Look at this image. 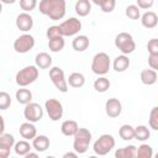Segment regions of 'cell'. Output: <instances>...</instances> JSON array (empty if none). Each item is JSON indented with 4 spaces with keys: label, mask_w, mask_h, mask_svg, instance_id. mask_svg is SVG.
I'll return each mask as SVG.
<instances>
[{
    "label": "cell",
    "mask_w": 158,
    "mask_h": 158,
    "mask_svg": "<svg viewBox=\"0 0 158 158\" xmlns=\"http://www.w3.org/2000/svg\"><path fill=\"white\" fill-rule=\"evenodd\" d=\"M38 9L42 15L48 16L53 21H58L65 16L67 2L65 0H41Z\"/></svg>",
    "instance_id": "cell-1"
},
{
    "label": "cell",
    "mask_w": 158,
    "mask_h": 158,
    "mask_svg": "<svg viewBox=\"0 0 158 158\" xmlns=\"http://www.w3.org/2000/svg\"><path fill=\"white\" fill-rule=\"evenodd\" d=\"M38 69L40 68L36 64L35 65H26L25 68L20 69L16 73V77H15L16 84L19 86H27V85L35 83L38 79V75H40Z\"/></svg>",
    "instance_id": "cell-2"
},
{
    "label": "cell",
    "mask_w": 158,
    "mask_h": 158,
    "mask_svg": "<svg viewBox=\"0 0 158 158\" xmlns=\"http://www.w3.org/2000/svg\"><path fill=\"white\" fill-rule=\"evenodd\" d=\"M93 135L88 128L79 127L78 132L74 135V141H73V149L78 154H84L91 143Z\"/></svg>",
    "instance_id": "cell-3"
},
{
    "label": "cell",
    "mask_w": 158,
    "mask_h": 158,
    "mask_svg": "<svg viewBox=\"0 0 158 158\" xmlns=\"http://www.w3.org/2000/svg\"><path fill=\"white\" fill-rule=\"evenodd\" d=\"M115 138L110 133H104L101 135L93 144V151L98 156H106L109 154L114 148H115Z\"/></svg>",
    "instance_id": "cell-4"
},
{
    "label": "cell",
    "mask_w": 158,
    "mask_h": 158,
    "mask_svg": "<svg viewBox=\"0 0 158 158\" xmlns=\"http://www.w3.org/2000/svg\"><path fill=\"white\" fill-rule=\"evenodd\" d=\"M111 67V60L107 53L99 52L93 57L91 60V70L96 75H105L109 73Z\"/></svg>",
    "instance_id": "cell-5"
},
{
    "label": "cell",
    "mask_w": 158,
    "mask_h": 158,
    "mask_svg": "<svg viewBox=\"0 0 158 158\" xmlns=\"http://www.w3.org/2000/svg\"><path fill=\"white\" fill-rule=\"evenodd\" d=\"M115 47L122 54H131L136 49V42L131 33L128 32H120L115 37Z\"/></svg>",
    "instance_id": "cell-6"
},
{
    "label": "cell",
    "mask_w": 158,
    "mask_h": 158,
    "mask_svg": "<svg viewBox=\"0 0 158 158\" xmlns=\"http://www.w3.org/2000/svg\"><path fill=\"white\" fill-rule=\"evenodd\" d=\"M49 79L52 84L60 91V93H67L68 91V80L65 79L64 72L59 67H52L49 69Z\"/></svg>",
    "instance_id": "cell-7"
},
{
    "label": "cell",
    "mask_w": 158,
    "mask_h": 158,
    "mask_svg": "<svg viewBox=\"0 0 158 158\" xmlns=\"http://www.w3.org/2000/svg\"><path fill=\"white\" fill-rule=\"evenodd\" d=\"M59 28H60V33L63 37L75 36L81 30V21L77 17H69L59 25Z\"/></svg>",
    "instance_id": "cell-8"
},
{
    "label": "cell",
    "mask_w": 158,
    "mask_h": 158,
    "mask_svg": "<svg viewBox=\"0 0 158 158\" xmlns=\"http://www.w3.org/2000/svg\"><path fill=\"white\" fill-rule=\"evenodd\" d=\"M35 47V37L27 32H25L23 35L19 36L15 41H14V49L17 53H27L30 52L32 48Z\"/></svg>",
    "instance_id": "cell-9"
},
{
    "label": "cell",
    "mask_w": 158,
    "mask_h": 158,
    "mask_svg": "<svg viewBox=\"0 0 158 158\" xmlns=\"http://www.w3.org/2000/svg\"><path fill=\"white\" fill-rule=\"evenodd\" d=\"M44 109L47 111V115H48L49 120H52L54 122L59 121L63 117L64 109H63L62 102L59 100H57V99H48V100H46Z\"/></svg>",
    "instance_id": "cell-10"
},
{
    "label": "cell",
    "mask_w": 158,
    "mask_h": 158,
    "mask_svg": "<svg viewBox=\"0 0 158 158\" xmlns=\"http://www.w3.org/2000/svg\"><path fill=\"white\" fill-rule=\"evenodd\" d=\"M23 117L30 122H38L43 117V109L37 102H28L23 109Z\"/></svg>",
    "instance_id": "cell-11"
},
{
    "label": "cell",
    "mask_w": 158,
    "mask_h": 158,
    "mask_svg": "<svg viewBox=\"0 0 158 158\" xmlns=\"http://www.w3.org/2000/svg\"><path fill=\"white\" fill-rule=\"evenodd\" d=\"M15 137L11 133H1L0 135V158H7L10 156L11 149L15 147Z\"/></svg>",
    "instance_id": "cell-12"
},
{
    "label": "cell",
    "mask_w": 158,
    "mask_h": 158,
    "mask_svg": "<svg viewBox=\"0 0 158 158\" xmlns=\"http://www.w3.org/2000/svg\"><path fill=\"white\" fill-rule=\"evenodd\" d=\"M105 112L109 117L116 118L122 112V104L117 98H110L105 102Z\"/></svg>",
    "instance_id": "cell-13"
},
{
    "label": "cell",
    "mask_w": 158,
    "mask_h": 158,
    "mask_svg": "<svg viewBox=\"0 0 158 158\" xmlns=\"http://www.w3.org/2000/svg\"><path fill=\"white\" fill-rule=\"evenodd\" d=\"M15 23H16V27H17L20 31H22V32H28V31L32 30V27H33V17H32L28 12H25V11H23V12H21V14L17 15Z\"/></svg>",
    "instance_id": "cell-14"
},
{
    "label": "cell",
    "mask_w": 158,
    "mask_h": 158,
    "mask_svg": "<svg viewBox=\"0 0 158 158\" xmlns=\"http://www.w3.org/2000/svg\"><path fill=\"white\" fill-rule=\"evenodd\" d=\"M19 132H20V136L22 138L27 139V141L33 139L37 136V128L33 125V122H30V121H26V122L21 123L20 128H19Z\"/></svg>",
    "instance_id": "cell-15"
},
{
    "label": "cell",
    "mask_w": 158,
    "mask_h": 158,
    "mask_svg": "<svg viewBox=\"0 0 158 158\" xmlns=\"http://www.w3.org/2000/svg\"><path fill=\"white\" fill-rule=\"evenodd\" d=\"M51 146V141L47 136L44 135H37L33 139H32V147L36 152L38 153H42V152H46Z\"/></svg>",
    "instance_id": "cell-16"
},
{
    "label": "cell",
    "mask_w": 158,
    "mask_h": 158,
    "mask_svg": "<svg viewBox=\"0 0 158 158\" xmlns=\"http://www.w3.org/2000/svg\"><path fill=\"white\" fill-rule=\"evenodd\" d=\"M78 130H79V125L74 120H65L60 125V132L67 137H74Z\"/></svg>",
    "instance_id": "cell-17"
},
{
    "label": "cell",
    "mask_w": 158,
    "mask_h": 158,
    "mask_svg": "<svg viewBox=\"0 0 158 158\" xmlns=\"http://www.w3.org/2000/svg\"><path fill=\"white\" fill-rule=\"evenodd\" d=\"M141 23L143 27L151 30L154 28L158 25V16L154 11H146L142 16H141Z\"/></svg>",
    "instance_id": "cell-18"
},
{
    "label": "cell",
    "mask_w": 158,
    "mask_h": 158,
    "mask_svg": "<svg viewBox=\"0 0 158 158\" xmlns=\"http://www.w3.org/2000/svg\"><path fill=\"white\" fill-rule=\"evenodd\" d=\"M130 59H128V57H127V54H120V56H117L115 59H114V62H112V68H114V70L115 72H117V73H122V72H125V70H127L128 69V67H130Z\"/></svg>",
    "instance_id": "cell-19"
},
{
    "label": "cell",
    "mask_w": 158,
    "mask_h": 158,
    "mask_svg": "<svg viewBox=\"0 0 158 158\" xmlns=\"http://www.w3.org/2000/svg\"><path fill=\"white\" fill-rule=\"evenodd\" d=\"M90 44V40L88 36L85 35H79V36H75L74 40L72 41V47L74 51L77 52H84Z\"/></svg>",
    "instance_id": "cell-20"
},
{
    "label": "cell",
    "mask_w": 158,
    "mask_h": 158,
    "mask_svg": "<svg viewBox=\"0 0 158 158\" xmlns=\"http://www.w3.org/2000/svg\"><path fill=\"white\" fill-rule=\"evenodd\" d=\"M141 81L144 85H153L158 81V75H157V70L149 68V69H143L141 72Z\"/></svg>",
    "instance_id": "cell-21"
},
{
    "label": "cell",
    "mask_w": 158,
    "mask_h": 158,
    "mask_svg": "<svg viewBox=\"0 0 158 158\" xmlns=\"http://www.w3.org/2000/svg\"><path fill=\"white\" fill-rule=\"evenodd\" d=\"M116 158H135L137 157V147L133 144H128L122 148H117L115 151Z\"/></svg>",
    "instance_id": "cell-22"
},
{
    "label": "cell",
    "mask_w": 158,
    "mask_h": 158,
    "mask_svg": "<svg viewBox=\"0 0 158 158\" xmlns=\"http://www.w3.org/2000/svg\"><path fill=\"white\" fill-rule=\"evenodd\" d=\"M35 64L40 69H48L52 67V57L46 52H40L35 57Z\"/></svg>",
    "instance_id": "cell-23"
},
{
    "label": "cell",
    "mask_w": 158,
    "mask_h": 158,
    "mask_svg": "<svg viewBox=\"0 0 158 158\" xmlns=\"http://www.w3.org/2000/svg\"><path fill=\"white\" fill-rule=\"evenodd\" d=\"M15 98L19 104L27 105L28 102L32 101V93H31V90L26 89V86H20V89H17V91L15 94Z\"/></svg>",
    "instance_id": "cell-24"
},
{
    "label": "cell",
    "mask_w": 158,
    "mask_h": 158,
    "mask_svg": "<svg viewBox=\"0 0 158 158\" xmlns=\"http://www.w3.org/2000/svg\"><path fill=\"white\" fill-rule=\"evenodd\" d=\"M74 10L77 12V15H79L80 17H85L90 14L91 11V2L90 0H78L75 2Z\"/></svg>",
    "instance_id": "cell-25"
},
{
    "label": "cell",
    "mask_w": 158,
    "mask_h": 158,
    "mask_svg": "<svg viewBox=\"0 0 158 158\" xmlns=\"http://www.w3.org/2000/svg\"><path fill=\"white\" fill-rule=\"evenodd\" d=\"M64 46H65V41H64L63 36H57V37H53V38L48 40V48L53 53L60 52L64 48Z\"/></svg>",
    "instance_id": "cell-26"
},
{
    "label": "cell",
    "mask_w": 158,
    "mask_h": 158,
    "mask_svg": "<svg viewBox=\"0 0 158 158\" xmlns=\"http://www.w3.org/2000/svg\"><path fill=\"white\" fill-rule=\"evenodd\" d=\"M67 80H68L69 86L75 88V89H79V88L84 86V84H85V77H84V74H81L79 72L72 73Z\"/></svg>",
    "instance_id": "cell-27"
},
{
    "label": "cell",
    "mask_w": 158,
    "mask_h": 158,
    "mask_svg": "<svg viewBox=\"0 0 158 158\" xmlns=\"http://www.w3.org/2000/svg\"><path fill=\"white\" fill-rule=\"evenodd\" d=\"M33 147L30 144V142L27 139H21V141H17L15 143V147H14V152L17 154V156H21V157H25L28 152H31Z\"/></svg>",
    "instance_id": "cell-28"
},
{
    "label": "cell",
    "mask_w": 158,
    "mask_h": 158,
    "mask_svg": "<svg viewBox=\"0 0 158 158\" xmlns=\"http://www.w3.org/2000/svg\"><path fill=\"white\" fill-rule=\"evenodd\" d=\"M118 136L123 139V141H131L135 138V127L125 123L118 128Z\"/></svg>",
    "instance_id": "cell-29"
},
{
    "label": "cell",
    "mask_w": 158,
    "mask_h": 158,
    "mask_svg": "<svg viewBox=\"0 0 158 158\" xmlns=\"http://www.w3.org/2000/svg\"><path fill=\"white\" fill-rule=\"evenodd\" d=\"M151 137V131L144 125H138L135 127V138L139 142H144Z\"/></svg>",
    "instance_id": "cell-30"
},
{
    "label": "cell",
    "mask_w": 158,
    "mask_h": 158,
    "mask_svg": "<svg viewBox=\"0 0 158 158\" xmlns=\"http://www.w3.org/2000/svg\"><path fill=\"white\" fill-rule=\"evenodd\" d=\"M110 85H111L110 80L106 77H104V75H99V78L95 79V81H94V89L98 93H105V91H107L109 88H110Z\"/></svg>",
    "instance_id": "cell-31"
},
{
    "label": "cell",
    "mask_w": 158,
    "mask_h": 158,
    "mask_svg": "<svg viewBox=\"0 0 158 158\" xmlns=\"http://www.w3.org/2000/svg\"><path fill=\"white\" fill-rule=\"evenodd\" d=\"M153 157V148L147 144L142 143L137 147V158H152Z\"/></svg>",
    "instance_id": "cell-32"
},
{
    "label": "cell",
    "mask_w": 158,
    "mask_h": 158,
    "mask_svg": "<svg viewBox=\"0 0 158 158\" xmlns=\"http://www.w3.org/2000/svg\"><path fill=\"white\" fill-rule=\"evenodd\" d=\"M125 15L131 20H138L141 19V9L137 5H128L126 6Z\"/></svg>",
    "instance_id": "cell-33"
},
{
    "label": "cell",
    "mask_w": 158,
    "mask_h": 158,
    "mask_svg": "<svg viewBox=\"0 0 158 158\" xmlns=\"http://www.w3.org/2000/svg\"><path fill=\"white\" fill-rule=\"evenodd\" d=\"M148 123L149 127L154 131H158V106H154L149 111V117H148Z\"/></svg>",
    "instance_id": "cell-34"
},
{
    "label": "cell",
    "mask_w": 158,
    "mask_h": 158,
    "mask_svg": "<svg viewBox=\"0 0 158 158\" xmlns=\"http://www.w3.org/2000/svg\"><path fill=\"white\" fill-rule=\"evenodd\" d=\"M11 105V96L6 91L0 93V110H6Z\"/></svg>",
    "instance_id": "cell-35"
},
{
    "label": "cell",
    "mask_w": 158,
    "mask_h": 158,
    "mask_svg": "<svg viewBox=\"0 0 158 158\" xmlns=\"http://www.w3.org/2000/svg\"><path fill=\"white\" fill-rule=\"evenodd\" d=\"M116 7V0H104L101 4H100V9L102 12L105 14H110L115 10Z\"/></svg>",
    "instance_id": "cell-36"
},
{
    "label": "cell",
    "mask_w": 158,
    "mask_h": 158,
    "mask_svg": "<svg viewBox=\"0 0 158 158\" xmlns=\"http://www.w3.org/2000/svg\"><path fill=\"white\" fill-rule=\"evenodd\" d=\"M37 6V0H20V7L25 12H31Z\"/></svg>",
    "instance_id": "cell-37"
},
{
    "label": "cell",
    "mask_w": 158,
    "mask_h": 158,
    "mask_svg": "<svg viewBox=\"0 0 158 158\" xmlns=\"http://www.w3.org/2000/svg\"><path fill=\"white\" fill-rule=\"evenodd\" d=\"M46 36H47L48 40H49V38H53V37H57V36H62L59 25H58V26H49V27L47 28Z\"/></svg>",
    "instance_id": "cell-38"
},
{
    "label": "cell",
    "mask_w": 158,
    "mask_h": 158,
    "mask_svg": "<svg viewBox=\"0 0 158 158\" xmlns=\"http://www.w3.org/2000/svg\"><path fill=\"white\" fill-rule=\"evenodd\" d=\"M147 51L149 54L158 53V38H152L147 43Z\"/></svg>",
    "instance_id": "cell-39"
},
{
    "label": "cell",
    "mask_w": 158,
    "mask_h": 158,
    "mask_svg": "<svg viewBox=\"0 0 158 158\" xmlns=\"http://www.w3.org/2000/svg\"><path fill=\"white\" fill-rule=\"evenodd\" d=\"M154 0H136V5L142 10H148L153 6Z\"/></svg>",
    "instance_id": "cell-40"
},
{
    "label": "cell",
    "mask_w": 158,
    "mask_h": 158,
    "mask_svg": "<svg viewBox=\"0 0 158 158\" xmlns=\"http://www.w3.org/2000/svg\"><path fill=\"white\" fill-rule=\"evenodd\" d=\"M148 65H149V68L158 70V53L148 56Z\"/></svg>",
    "instance_id": "cell-41"
},
{
    "label": "cell",
    "mask_w": 158,
    "mask_h": 158,
    "mask_svg": "<svg viewBox=\"0 0 158 158\" xmlns=\"http://www.w3.org/2000/svg\"><path fill=\"white\" fill-rule=\"evenodd\" d=\"M68 157L75 158V157H78V153L74 151V152H67V153H64V154H63V158H68Z\"/></svg>",
    "instance_id": "cell-42"
},
{
    "label": "cell",
    "mask_w": 158,
    "mask_h": 158,
    "mask_svg": "<svg viewBox=\"0 0 158 158\" xmlns=\"http://www.w3.org/2000/svg\"><path fill=\"white\" fill-rule=\"evenodd\" d=\"M26 158H36V157H38V152H28L26 156H25Z\"/></svg>",
    "instance_id": "cell-43"
},
{
    "label": "cell",
    "mask_w": 158,
    "mask_h": 158,
    "mask_svg": "<svg viewBox=\"0 0 158 158\" xmlns=\"http://www.w3.org/2000/svg\"><path fill=\"white\" fill-rule=\"evenodd\" d=\"M17 0H1V2L2 4H5V5H10V4H15Z\"/></svg>",
    "instance_id": "cell-44"
},
{
    "label": "cell",
    "mask_w": 158,
    "mask_h": 158,
    "mask_svg": "<svg viewBox=\"0 0 158 158\" xmlns=\"http://www.w3.org/2000/svg\"><path fill=\"white\" fill-rule=\"evenodd\" d=\"M4 130H5V122H4V117H1V128H0V132L4 133Z\"/></svg>",
    "instance_id": "cell-45"
},
{
    "label": "cell",
    "mask_w": 158,
    "mask_h": 158,
    "mask_svg": "<svg viewBox=\"0 0 158 158\" xmlns=\"http://www.w3.org/2000/svg\"><path fill=\"white\" fill-rule=\"evenodd\" d=\"M102 1H104V0H91V2L95 4V5H98V6H100V4H101Z\"/></svg>",
    "instance_id": "cell-46"
},
{
    "label": "cell",
    "mask_w": 158,
    "mask_h": 158,
    "mask_svg": "<svg viewBox=\"0 0 158 158\" xmlns=\"http://www.w3.org/2000/svg\"><path fill=\"white\" fill-rule=\"evenodd\" d=\"M156 158H158V153H156Z\"/></svg>",
    "instance_id": "cell-47"
},
{
    "label": "cell",
    "mask_w": 158,
    "mask_h": 158,
    "mask_svg": "<svg viewBox=\"0 0 158 158\" xmlns=\"http://www.w3.org/2000/svg\"><path fill=\"white\" fill-rule=\"evenodd\" d=\"M157 1H158V0H157Z\"/></svg>",
    "instance_id": "cell-48"
}]
</instances>
